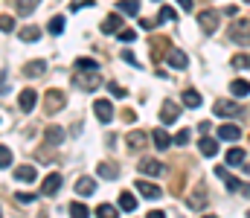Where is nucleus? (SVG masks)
Returning <instances> with one entry per match:
<instances>
[{
  "label": "nucleus",
  "mask_w": 250,
  "mask_h": 218,
  "mask_svg": "<svg viewBox=\"0 0 250 218\" xmlns=\"http://www.w3.org/2000/svg\"><path fill=\"white\" fill-rule=\"evenodd\" d=\"M212 114H215V117H224V119H233V117H242V108H239L233 99H215Z\"/></svg>",
  "instance_id": "1"
},
{
  "label": "nucleus",
  "mask_w": 250,
  "mask_h": 218,
  "mask_svg": "<svg viewBox=\"0 0 250 218\" xmlns=\"http://www.w3.org/2000/svg\"><path fill=\"white\" fill-rule=\"evenodd\" d=\"M230 41L242 44V47H250V23L248 20H233L230 26Z\"/></svg>",
  "instance_id": "2"
},
{
  "label": "nucleus",
  "mask_w": 250,
  "mask_h": 218,
  "mask_svg": "<svg viewBox=\"0 0 250 218\" xmlns=\"http://www.w3.org/2000/svg\"><path fill=\"white\" fill-rule=\"evenodd\" d=\"M218 12L215 9H204L201 15H198V23H201V29H204V35H212L215 29H218Z\"/></svg>",
  "instance_id": "3"
},
{
  "label": "nucleus",
  "mask_w": 250,
  "mask_h": 218,
  "mask_svg": "<svg viewBox=\"0 0 250 218\" xmlns=\"http://www.w3.org/2000/svg\"><path fill=\"white\" fill-rule=\"evenodd\" d=\"M64 102H67L64 93L53 87V90H47V96H44V111H47V114H59V111L64 108Z\"/></svg>",
  "instance_id": "4"
},
{
  "label": "nucleus",
  "mask_w": 250,
  "mask_h": 218,
  "mask_svg": "<svg viewBox=\"0 0 250 218\" xmlns=\"http://www.w3.org/2000/svg\"><path fill=\"white\" fill-rule=\"evenodd\" d=\"M146 145H148V134H146V131H128V134H125V148H128V151L137 154V151H143Z\"/></svg>",
  "instance_id": "5"
},
{
  "label": "nucleus",
  "mask_w": 250,
  "mask_h": 218,
  "mask_svg": "<svg viewBox=\"0 0 250 218\" xmlns=\"http://www.w3.org/2000/svg\"><path fill=\"white\" fill-rule=\"evenodd\" d=\"M93 114H96L99 122H111V119H114V105H111L108 99H96V102H93Z\"/></svg>",
  "instance_id": "6"
},
{
  "label": "nucleus",
  "mask_w": 250,
  "mask_h": 218,
  "mask_svg": "<svg viewBox=\"0 0 250 218\" xmlns=\"http://www.w3.org/2000/svg\"><path fill=\"white\" fill-rule=\"evenodd\" d=\"M59 189H62V175H59V172H50V175L44 178V183H41V195L53 198Z\"/></svg>",
  "instance_id": "7"
},
{
  "label": "nucleus",
  "mask_w": 250,
  "mask_h": 218,
  "mask_svg": "<svg viewBox=\"0 0 250 218\" xmlns=\"http://www.w3.org/2000/svg\"><path fill=\"white\" fill-rule=\"evenodd\" d=\"M178 117H181V108H178L172 99H166V102H163V108H160V122H163V125H169V122H175Z\"/></svg>",
  "instance_id": "8"
},
{
  "label": "nucleus",
  "mask_w": 250,
  "mask_h": 218,
  "mask_svg": "<svg viewBox=\"0 0 250 218\" xmlns=\"http://www.w3.org/2000/svg\"><path fill=\"white\" fill-rule=\"evenodd\" d=\"M35 102H38V93L32 90V87H26V90H21V96H18V105H21V111H32L35 108Z\"/></svg>",
  "instance_id": "9"
},
{
  "label": "nucleus",
  "mask_w": 250,
  "mask_h": 218,
  "mask_svg": "<svg viewBox=\"0 0 250 218\" xmlns=\"http://www.w3.org/2000/svg\"><path fill=\"white\" fill-rule=\"evenodd\" d=\"M218 140L236 143V140H242V128H239V125H233V122H227V125H221V128H218Z\"/></svg>",
  "instance_id": "10"
},
{
  "label": "nucleus",
  "mask_w": 250,
  "mask_h": 218,
  "mask_svg": "<svg viewBox=\"0 0 250 218\" xmlns=\"http://www.w3.org/2000/svg\"><path fill=\"white\" fill-rule=\"evenodd\" d=\"M102 81H99V70H93L90 76H76V87H82V90H96Z\"/></svg>",
  "instance_id": "11"
},
{
  "label": "nucleus",
  "mask_w": 250,
  "mask_h": 218,
  "mask_svg": "<svg viewBox=\"0 0 250 218\" xmlns=\"http://www.w3.org/2000/svg\"><path fill=\"white\" fill-rule=\"evenodd\" d=\"M140 172H143V175H151V178H160V175L166 172V166L157 163V160H140Z\"/></svg>",
  "instance_id": "12"
},
{
  "label": "nucleus",
  "mask_w": 250,
  "mask_h": 218,
  "mask_svg": "<svg viewBox=\"0 0 250 218\" xmlns=\"http://www.w3.org/2000/svg\"><path fill=\"white\" fill-rule=\"evenodd\" d=\"M35 178H38V169H35V166H29V163L15 169V180H21V183H32Z\"/></svg>",
  "instance_id": "13"
},
{
  "label": "nucleus",
  "mask_w": 250,
  "mask_h": 218,
  "mask_svg": "<svg viewBox=\"0 0 250 218\" xmlns=\"http://www.w3.org/2000/svg\"><path fill=\"white\" fill-rule=\"evenodd\" d=\"M166 64L175 67V70H187V56H184L181 50H169V53H166Z\"/></svg>",
  "instance_id": "14"
},
{
  "label": "nucleus",
  "mask_w": 250,
  "mask_h": 218,
  "mask_svg": "<svg viewBox=\"0 0 250 218\" xmlns=\"http://www.w3.org/2000/svg\"><path fill=\"white\" fill-rule=\"evenodd\" d=\"M93 192H96V180H93V178H79V180H76V195L87 198V195H93Z\"/></svg>",
  "instance_id": "15"
},
{
  "label": "nucleus",
  "mask_w": 250,
  "mask_h": 218,
  "mask_svg": "<svg viewBox=\"0 0 250 218\" xmlns=\"http://www.w3.org/2000/svg\"><path fill=\"white\" fill-rule=\"evenodd\" d=\"M137 192L143 195V198H160L163 192H160V186H154V183H148V180H137Z\"/></svg>",
  "instance_id": "16"
},
{
  "label": "nucleus",
  "mask_w": 250,
  "mask_h": 218,
  "mask_svg": "<svg viewBox=\"0 0 250 218\" xmlns=\"http://www.w3.org/2000/svg\"><path fill=\"white\" fill-rule=\"evenodd\" d=\"M120 29H123V15H108V18L102 20V32H105V35L120 32Z\"/></svg>",
  "instance_id": "17"
},
{
  "label": "nucleus",
  "mask_w": 250,
  "mask_h": 218,
  "mask_svg": "<svg viewBox=\"0 0 250 218\" xmlns=\"http://www.w3.org/2000/svg\"><path fill=\"white\" fill-rule=\"evenodd\" d=\"M215 178H221V180H224V186H227L230 192H239V186H242V183H239L227 169H224V166H218V169H215Z\"/></svg>",
  "instance_id": "18"
},
{
  "label": "nucleus",
  "mask_w": 250,
  "mask_h": 218,
  "mask_svg": "<svg viewBox=\"0 0 250 218\" xmlns=\"http://www.w3.org/2000/svg\"><path fill=\"white\" fill-rule=\"evenodd\" d=\"M198 151H201L204 157H215V154H218V143H215L212 137H201V140H198Z\"/></svg>",
  "instance_id": "19"
},
{
  "label": "nucleus",
  "mask_w": 250,
  "mask_h": 218,
  "mask_svg": "<svg viewBox=\"0 0 250 218\" xmlns=\"http://www.w3.org/2000/svg\"><path fill=\"white\" fill-rule=\"evenodd\" d=\"M230 90H233L236 99H245V96H250V81L248 79H236V81H230Z\"/></svg>",
  "instance_id": "20"
},
{
  "label": "nucleus",
  "mask_w": 250,
  "mask_h": 218,
  "mask_svg": "<svg viewBox=\"0 0 250 218\" xmlns=\"http://www.w3.org/2000/svg\"><path fill=\"white\" fill-rule=\"evenodd\" d=\"M151 140H154V145H157V151H166V148L172 145V137H169L163 128H154V131H151Z\"/></svg>",
  "instance_id": "21"
},
{
  "label": "nucleus",
  "mask_w": 250,
  "mask_h": 218,
  "mask_svg": "<svg viewBox=\"0 0 250 218\" xmlns=\"http://www.w3.org/2000/svg\"><path fill=\"white\" fill-rule=\"evenodd\" d=\"M44 131H47L44 137H47V143L50 145H62L64 143V128H59V125H47Z\"/></svg>",
  "instance_id": "22"
},
{
  "label": "nucleus",
  "mask_w": 250,
  "mask_h": 218,
  "mask_svg": "<svg viewBox=\"0 0 250 218\" xmlns=\"http://www.w3.org/2000/svg\"><path fill=\"white\" fill-rule=\"evenodd\" d=\"M23 73L32 76V79H35V76H44V73H47V61H41V59H38V61H29V64L23 67Z\"/></svg>",
  "instance_id": "23"
},
{
  "label": "nucleus",
  "mask_w": 250,
  "mask_h": 218,
  "mask_svg": "<svg viewBox=\"0 0 250 218\" xmlns=\"http://www.w3.org/2000/svg\"><path fill=\"white\" fill-rule=\"evenodd\" d=\"M38 38H41V29H38V26H23V29H21V41L35 44Z\"/></svg>",
  "instance_id": "24"
},
{
  "label": "nucleus",
  "mask_w": 250,
  "mask_h": 218,
  "mask_svg": "<svg viewBox=\"0 0 250 218\" xmlns=\"http://www.w3.org/2000/svg\"><path fill=\"white\" fill-rule=\"evenodd\" d=\"M96 172H99V175H102L105 180H114V178L120 175V169H117L114 163H99V166H96Z\"/></svg>",
  "instance_id": "25"
},
{
  "label": "nucleus",
  "mask_w": 250,
  "mask_h": 218,
  "mask_svg": "<svg viewBox=\"0 0 250 218\" xmlns=\"http://www.w3.org/2000/svg\"><path fill=\"white\" fill-rule=\"evenodd\" d=\"M201 102H204V99H201L198 90H192V87L184 90V105H187V108H201Z\"/></svg>",
  "instance_id": "26"
},
{
  "label": "nucleus",
  "mask_w": 250,
  "mask_h": 218,
  "mask_svg": "<svg viewBox=\"0 0 250 218\" xmlns=\"http://www.w3.org/2000/svg\"><path fill=\"white\" fill-rule=\"evenodd\" d=\"M227 166H245V151L242 148H230L227 151Z\"/></svg>",
  "instance_id": "27"
},
{
  "label": "nucleus",
  "mask_w": 250,
  "mask_h": 218,
  "mask_svg": "<svg viewBox=\"0 0 250 218\" xmlns=\"http://www.w3.org/2000/svg\"><path fill=\"white\" fill-rule=\"evenodd\" d=\"M120 207H123L125 213H134L137 210V198L131 192H120Z\"/></svg>",
  "instance_id": "28"
},
{
  "label": "nucleus",
  "mask_w": 250,
  "mask_h": 218,
  "mask_svg": "<svg viewBox=\"0 0 250 218\" xmlns=\"http://www.w3.org/2000/svg\"><path fill=\"white\" fill-rule=\"evenodd\" d=\"M163 50H172V47H169V38L157 35V38H154V50H151V56H154V59H160V56H163Z\"/></svg>",
  "instance_id": "29"
},
{
  "label": "nucleus",
  "mask_w": 250,
  "mask_h": 218,
  "mask_svg": "<svg viewBox=\"0 0 250 218\" xmlns=\"http://www.w3.org/2000/svg\"><path fill=\"white\" fill-rule=\"evenodd\" d=\"M117 9H120V12H128V15H137V12H140V0H123Z\"/></svg>",
  "instance_id": "30"
},
{
  "label": "nucleus",
  "mask_w": 250,
  "mask_h": 218,
  "mask_svg": "<svg viewBox=\"0 0 250 218\" xmlns=\"http://www.w3.org/2000/svg\"><path fill=\"white\" fill-rule=\"evenodd\" d=\"M189 207H192V210H204V207H207V195H204V192H198V195L192 192V198H189Z\"/></svg>",
  "instance_id": "31"
},
{
  "label": "nucleus",
  "mask_w": 250,
  "mask_h": 218,
  "mask_svg": "<svg viewBox=\"0 0 250 218\" xmlns=\"http://www.w3.org/2000/svg\"><path fill=\"white\" fill-rule=\"evenodd\" d=\"M47 29H50L53 35H62V32H64V18H62V15H56V18L50 20V26H47Z\"/></svg>",
  "instance_id": "32"
},
{
  "label": "nucleus",
  "mask_w": 250,
  "mask_h": 218,
  "mask_svg": "<svg viewBox=\"0 0 250 218\" xmlns=\"http://www.w3.org/2000/svg\"><path fill=\"white\" fill-rule=\"evenodd\" d=\"M70 216H73V218H87L90 213H87V207H84L82 201H76V204L70 207Z\"/></svg>",
  "instance_id": "33"
},
{
  "label": "nucleus",
  "mask_w": 250,
  "mask_h": 218,
  "mask_svg": "<svg viewBox=\"0 0 250 218\" xmlns=\"http://www.w3.org/2000/svg\"><path fill=\"white\" fill-rule=\"evenodd\" d=\"M169 20H175V9L172 6H163L160 15H157V23H169Z\"/></svg>",
  "instance_id": "34"
},
{
  "label": "nucleus",
  "mask_w": 250,
  "mask_h": 218,
  "mask_svg": "<svg viewBox=\"0 0 250 218\" xmlns=\"http://www.w3.org/2000/svg\"><path fill=\"white\" fill-rule=\"evenodd\" d=\"M96 216L99 218H117V207H111V204H99Z\"/></svg>",
  "instance_id": "35"
},
{
  "label": "nucleus",
  "mask_w": 250,
  "mask_h": 218,
  "mask_svg": "<svg viewBox=\"0 0 250 218\" xmlns=\"http://www.w3.org/2000/svg\"><path fill=\"white\" fill-rule=\"evenodd\" d=\"M12 166V151L9 145H0V169H9Z\"/></svg>",
  "instance_id": "36"
},
{
  "label": "nucleus",
  "mask_w": 250,
  "mask_h": 218,
  "mask_svg": "<svg viewBox=\"0 0 250 218\" xmlns=\"http://www.w3.org/2000/svg\"><path fill=\"white\" fill-rule=\"evenodd\" d=\"M15 29V18L12 15H0V32H12Z\"/></svg>",
  "instance_id": "37"
},
{
  "label": "nucleus",
  "mask_w": 250,
  "mask_h": 218,
  "mask_svg": "<svg viewBox=\"0 0 250 218\" xmlns=\"http://www.w3.org/2000/svg\"><path fill=\"white\" fill-rule=\"evenodd\" d=\"M233 67H245V70H250V56H245V53L233 56Z\"/></svg>",
  "instance_id": "38"
},
{
  "label": "nucleus",
  "mask_w": 250,
  "mask_h": 218,
  "mask_svg": "<svg viewBox=\"0 0 250 218\" xmlns=\"http://www.w3.org/2000/svg\"><path fill=\"white\" fill-rule=\"evenodd\" d=\"M76 64H79V70H99V64L93 59H79Z\"/></svg>",
  "instance_id": "39"
},
{
  "label": "nucleus",
  "mask_w": 250,
  "mask_h": 218,
  "mask_svg": "<svg viewBox=\"0 0 250 218\" xmlns=\"http://www.w3.org/2000/svg\"><path fill=\"white\" fill-rule=\"evenodd\" d=\"M120 41H123V44H131V41H137V32H134V29H120Z\"/></svg>",
  "instance_id": "40"
},
{
  "label": "nucleus",
  "mask_w": 250,
  "mask_h": 218,
  "mask_svg": "<svg viewBox=\"0 0 250 218\" xmlns=\"http://www.w3.org/2000/svg\"><path fill=\"white\" fill-rule=\"evenodd\" d=\"M35 6H38V0H21V3H18V12L26 15V12H32Z\"/></svg>",
  "instance_id": "41"
},
{
  "label": "nucleus",
  "mask_w": 250,
  "mask_h": 218,
  "mask_svg": "<svg viewBox=\"0 0 250 218\" xmlns=\"http://www.w3.org/2000/svg\"><path fill=\"white\" fill-rule=\"evenodd\" d=\"M189 140H192V134H189V128H184V131H178V134H175V145H187Z\"/></svg>",
  "instance_id": "42"
},
{
  "label": "nucleus",
  "mask_w": 250,
  "mask_h": 218,
  "mask_svg": "<svg viewBox=\"0 0 250 218\" xmlns=\"http://www.w3.org/2000/svg\"><path fill=\"white\" fill-rule=\"evenodd\" d=\"M108 93H111V96H117V99H125V87H120L117 81H111V84H108Z\"/></svg>",
  "instance_id": "43"
},
{
  "label": "nucleus",
  "mask_w": 250,
  "mask_h": 218,
  "mask_svg": "<svg viewBox=\"0 0 250 218\" xmlns=\"http://www.w3.org/2000/svg\"><path fill=\"white\" fill-rule=\"evenodd\" d=\"M87 6H93V0H73V3H70V9H73V12H79V9H87Z\"/></svg>",
  "instance_id": "44"
},
{
  "label": "nucleus",
  "mask_w": 250,
  "mask_h": 218,
  "mask_svg": "<svg viewBox=\"0 0 250 218\" xmlns=\"http://www.w3.org/2000/svg\"><path fill=\"white\" fill-rule=\"evenodd\" d=\"M15 201H18V204H32V201H35V195H29V192H18V195H15Z\"/></svg>",
  "instance_id": "45"
},
{
  "label": "nucleus",
  "mask_w": 250,
  "mask_h": 218,
  "mask_svg": "<svg viewBox=\"0 0 250 218\" xmlns=\"http://www.w3.org/2000/svg\"><path fill=\"white\" fill-rule=\"evenodd\" d=\"M123 61H128L131 67H140V61L134 59V53H123Z\"/></svg>",
  "instance_id": "46"
},
{
  "label": "nucleus",
  "mask_w": 250,
  "mask_h": 218,
  "mask_svg": "<svg viewBox=\"0 0 250 218\" xmlns=\"http://www.w3.org/2000/svg\"><path fill=\"white\" fill-rule=\"evenodd\" d=\"M140 26H143V29H154V26H157V20H148V18H143V20H140Z\"/></svg>",
  "instance_id": "47"
},
{
  "label": "nucleus",
  "mask_w": 250,
  "mask_h": 218,
  "mask_svg": "<svg viewBox=\"0 0 250 218\" xmlns=\"http://www.w3.org/2000/svg\"><path fill=\"white\" fill-rule=\"evenodd\" d=\"M123 119H125V122H134V119H137V114H134V111H125Z\"/></svg>",
  "instance_id": "48"
},
{
  "label": "nucleus",
  "mask_w": 250,
  "mask_h": 218,
  "mask_svg": "<svg viewBox=\"0 0 250 218\" xmlns=\"http://www.w3.org/2000/svg\"><path fill=\"white\" fill-rule=\"evenodd\" d=\"M178 3H181V9H187V12H192V6H195L192 0H178Z\"/></svg>",
  "instance_id": "49"
},
{
  "label": "nucleus",
  "mask_w": 250,
  "mask_h": 218,
  "mask_svg": "<svg viewBox=\"0 0 250 218\" xmlns=\"http://www.w3.org/2000/svg\"><path fill=\"white\" fill-rule=\"evenodd\" d=\"M148 218H166V213H160V210H151V213H148Z\"/></svg>",
  "instance_id": "50"
},
{
  "label": "nucleus",
  "mask_w": 250,
  "mask_h": 218,
  "mask_svg": "<svg viewBox=\"0 0 250 218\" xmlns=\"http://www.w3.org/2000/svg\"><path fill=\"white\" fill-rule=\"evenodd\" d=\"M6 90V73H0V93Z\"/></svg>",
  "instance_id": "51"
},
{
  "label": "nucleus",
  "mask_w": 250,
  "mask_h": 218,
  "mask_svg": "<svg viewBox=\"0 0 250 218\" xmlns=\"http://www.w3.org/2000/svg\"><path fill=\"white\" fill-rule=\"evenodd\" d=\"M239 192H242V195H248V198H250V186H239Z\"/></svg>",
  "instance_id": "52"
},
{
  "label": "nucleus",
  "mask_w": 250,
  "mask_h": 218,
  "mask_svg": "<svg viewBox=\"0 0 250 218\" xmlns=\"http://www.w3.org/2000/svg\"><path fill=\"white\" fill-rule=\"evenodd\" d=\"M204 218H218V216H204Z\"/></svg>",
  "instance_id": "53"
},
{
  "label": "nucleus",
  "mask_w": 250,
  "mask_h": 218,
  "mask_svg": "<svg viewBox=\"0 0 250 218\" xmlns=\"http://www.w3.org/2000/svg\"><path fill=\"white\" fill-rule=\"evenodd\" d=\"M245 3H250V0H245Z\"/></svg>",
  "instance_id": "54"
},
{
  "label": "nucleus",
  "mask_w": 250,
  "mask_h": 218,
  "mask_svg": "<svg viewBox=\"0 0 250 218\" xmlns=\"http://www.w3.org/2000/svg\"><path fill=\"white\" fill-rule=\"evenodd\" d=\"M248 218H250V213H248Z\"/></svg>",
  "instance_id": "55"
}]
</instances>
